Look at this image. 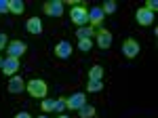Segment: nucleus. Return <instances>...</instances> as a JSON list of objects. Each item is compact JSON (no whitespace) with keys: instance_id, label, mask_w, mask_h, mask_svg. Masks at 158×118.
I'll list each match as a JSON object with an SVG mask.
<instances>
[{"instance_id":"obj_25","label":"nucleus","mask_w":158,"mask_h":118,"mask_svg":"<svg viewBox=\"0 0 158 118\" xmlns=\"http://www.w3.org/2000/svg\"><path fill=\"white\" fill-rule=\"evenodd\" d=\"M0 13H9V0H0Z\"/></svg>"},{"instance_id":"obj_26","label":"nucleus","mask_w":158,"mask_h":118,"mask_svg":"<svg viewBox=\"0 0 158 118\" xmlns=\"http://www.w3.org/2000/svg\"><path fill=\"white\" fill-rule=\"evenodd\" d=\"M15 118H32L27 112H19V114H15Z\"/></svg>"},{"instance_id":"obj_15","label":"nucleus","mask_w":158,"mask_h":118,"mask_svg":"<svg viewBox=\"0 0 158 118\" xmlns=\"http://www.w3.org/2000/svg\"><path fill=\"white\" fill-rule=\"evenodd\" d=\"M25 11V4L21 0H9V13H15V15H21Z\"/></svg>"},{"instance_id":"obj_23","label":"nucleus","mask_w":158,"mask_h":118,"mask_svg":"<svg viewBox=\"0 0 158 118\" xmlns=\"http://www.w3.org/2000/svg\"><path fill=\"white\" fill-rule=\"evenodd\" d=\"M146 9H148L150 13H154V11L158 9V2H156V0H148V2H146Z\"/></svg>"},{"instance_id":"obj_6","label":"nucleus","mask_w":158,"mask_h":118,"mask_svg":"<svg viewBox=\"0 0 158 118\" xmlns=\"http://www.w3.org/2000/svg\"><path fill=\"white\" fill-rule=\"evenodd\" d=\"M103 19H106V15H103V11H101V6H93V9H89V25H91V27L101 25V23H103Z\"/></svg>"},{"instance_id":"obj_2","label":"nucleus","mask_w":158,"mask_h":118,"mask_svg":"<svg viewBox=\"0 0 158 118\" xmlns=\"http://www.w3.org/2000/svg\"><path fill=\"white\" fill-rule=\"evenodd\" d=\"M70 17H72V21L78 27H82V25H89V9L85 6H80V4H74L72 11H70Z\"/></svg>"},{"instance_id":"obj_7","label":"nucleus","mask_w":158,"mask_h":118,"mask_svg":"<svg viewBox=\"0 0 158 118\" xmlns=\"http://www.w3.org/2000/svg\"><path fill=\"white\" fill-rule=\"evenodd\" d=\"M2 74H6V76H13L15 72L19 70V59H15V57H6V59H2Z\"/></svg>"},{"instance_id":"obj_29","label":"nucleus","mask_w":158,"mask_h":118,"mask_svg":"<svg viewBox=\"0 0 158 118\" xmlns=\"http://www.w3.org/2000/svg\"><path fill=\"white\" fill-rule=\"evenodd\" d=\"M59 118H68V116H59Z\"/></svg>"},{"instance_id":"obj_4","label":"nucleus","mask_w":158,"mask_h":118,"mask_svg":"<svg viewBox=\"0 0 158 118\" xmlns=\"http://www.w3.org/2000/svg\"><path fill=\"white\" fill-rule=\"evenodd\" d=\"M44 13L51 17H61L63 15V2L61 0H49L44 2Z\"/></svg>"},{"instance_id":"obj_8","label":"nucleus","mask_w":158,"mask_h":118,"mask_svg":"<svg viewBox=\"0 0 158 118\" xmlns=\"http://www.w3.org/2000/svg\"><path fill=\"white\" fill-rule=\"evenodd\" d=\"M122 53H124L129 59L137 57V55H139V44L135 42L133 38H129V40H124V42H122Z\"/></svg>"},{"instance_id":"obj_10","label":"nucleus","mask_w":158,"mask_h":118,"mask_svg":"<svg viewBox=\"0 0 158 118\" xmlns=\"http://www.w3.org/2000/svg\"><path fill=\"white\" fill-rule=\"evenodd\" d=\"M55 55L59 59H68L72 55V44H70L68 40H59V42L55 44Z\"/></svg>"},{"instance_id":"obj_3","label":"nucleus","mask_w":158,"mask_h":118,"mask_svg":"<svg viewBox=\"0 0 158 118\" xmlns=\"http://www.w3.org/2000/svg\"><path fill=\"white\" fill-rule=\"evenodd\" d=\"M25 51H27V44H25L23 40H13V42H9V44H6V53H9V57L19 59Z\"/></svg>"},{"instance_id":"obj_16","label":"nucleus","mask_w":158,"mask_h":118,"mask_svg":"<svg viewBox=\"0 0 158 118\" xmlns=\"http://www.w3.org/2000/svg\"><path fill=\"white\" fill-rule=\"evenodd\" d=\"M103 78V68L101 65H93L89 70V80H101Z\"/></svg>"},{"instance_id":"obj_18","label":"nucleus","mask_w":158,"mask_h":118,"mask_svg":"<svg viewBox=\"0 0 158 118\" xmlns=\"http://www.w3.org/2000/svg\"><path fill=\"white\" fill-rule=\"evenodd\" d=\"M78 114H80L82 118H93V116H95V107L86 103V106H82L80 110H78Z\"/></svg>"},{"instance_id":"obj_24","label":"nucleus","mask_w":158,"mask_h":118,"mask_svg":"<svg viewBox=\"0 0 158 118\" xmlns=\"http://www.w3.org/2000/svg\"><path fill=\"white\" fill-rule=\"evenodd\" d=\"M6 44H9V36L0 32V51H2V48H6Z\"/></svg>"},{"instance_id":"obj_27","label":"nucleus","mask_w":158,"mask_h":118,"mask_svg":"<svg viewBox=\"0 0 158 118\" xmlns=\"http://www.w3.org/2000/svg\"><path fill=\"white\" fill-rule=\"evenodd\" d=\"M38 118H49V116H44V114H42V116H38Z\"/></svg>"},{"instance_id":"obj_12","label":"nucleus","mask_w":158,"mask_h":118,"mask_svg":"<svg viewBox=\"0 0 158 118\" xmlns=\"http://www.w3.org/2000/svg\"><path fill=\"white\" fill-rule=\"evenodd\" d=\"M21 91H25V82L21 76H13L11 80H9V93H21Z\"/></svg>"},{"instance_id":"obj_9","label":"nucleus","mask_w":158,"mask_h":118,"mask_svg":"<svg viewBox=\"0 0 158 118\" xmlns=\"http://www.w3.org/2000/svg\"><path fill=\"white\" fill-rule=\"evenodd\" d=\"M97 44H99V48H110L112 47V32L110 30H106V27H101L97 34Z\"/></svg>"},{"instance_id":"obj_13","label":"nucleus","mask_w":158,"mask_h":118,"mask_svg":"<svg viewBox=\"0 0 158 118\" xmlns=\"http://www.w3.org/2000/svg\"><path fill=\"white\" fill-rule=\"evenodd\" d=\"M25 30L30 32V34H42V21L38 19V17H32V19H27V23H25Z\"/></svg>"},{"instance_id":"obj_14","label":"nucleus","mask_w":158,"mask_h":118,"mask_svg":"<svg viewBox=\"0 0 158 118\" xmlns=\"http://www.w3.org/2000/svg\"><path fill=\"white\" fill-rule=\"evenodd\" d=\"M78 40H91V36H95V27H91V25H82V27H78Z\"/></svg>"},{"instance_id":"obj_19","label":"nucleus","mask_w":158,"mask_h":118,"mask_svg":"<svg viewBox=\"0 0 158 118\" xmlns=\"http://www.w3.org/2000/svg\"><path fill=\"white\" fill-rule=\"evenodd\" d=\"M101 11H103V15L114 13V11H116V2H114V0H106V2H103V6H101Z\"/></svg>"},{"instance_id":"obj_5","label":"nucleus","mask_w":158,"mask_h":118,"mask_svg":"<svg viewBox=\"0 0 158 118\" xmlns=\"http://www.w3.org/2000/svg\"><path fill=\"white\" fill-rule=\"evenodd\" d=\"M135 19H137L139 25H152L154 23V13H150L146 6H141V9H137V13H135Z\"/></svg>"},{"instance_id":"obj_17","label":"nucleus","mask_w":158,"mask_h":118,"mask_svg":"<svg viewBox=\"0 0 158 118\" xmlns=\"http://www.w3.org/2000/svg\"><path fill=\"white\" fill-rule=\"evenodd\" d=\"M103 89V82L101 80H89V84H86V91L89 93H99Z\"/></svg>"},{"instance_id":"obj_1","label":"nucleus","mask_w":158,"mask_h":118,"mask_svg":"<svg viewBox=\"0 0 158 118\" xmlns=\"http://www.w3.org/2000/svg\"><path fill=\"white\" fill-rule=\"evenodd\" d=\"M25 89H27V93L32 95V97H47V91H49V86L47 82L42 80V78H34V80H30V82L25 84Z\"/></svg>"},{"instance_id":"obj_11","label":"nucleus","mask_w":158,"mask_h":118,"mask_svg":"<svg viewBox=\"0 0 158 118\" xmlns=\"http://www.w3.org/2000/svg\"><path fill=\"white\" fill-rule=\"evenodd\" d=\"M82 106H86V97L85 93H74L70 99H68V107L70 110H80Z\"/></svg>"},{"instance_id":"obj_22","label":"nucleus","mask_w":158,"mask_h":118,"mask_svg":"<svg viewBox=\"0 0 158 118\" xmlns=\"http://www.w3.org/2000/svg\"><path fill=\"white\" fill-rule=\"evenodd\" d=\"M78 48H80V51H91V48H93V42H91V40H80V42H78Z\"/></svg>"},{"instance_id":"obj_20","label":"nucleus","mask_w":158,"mask_h":118,"mask_svg":"<svg viewBox=\"0 0 158 118\" xmlns=\"http://www.w3.org/2000/svg\"><path fill=\"white\" fill-rule=\"evenodd\" d=\"M65 107H68V99H63V97L55 99V110H53V112H63Z\"/></svg>"},{"instance_id":"obj_21","label":"nucleus","mask_w":158,"mask_h":118,"mask_svg":"<svg viewBox=\"0 0 158 118\" xmlns=\"http://www.w3.org/2000/svg\"><path fill=\"white\" fill-rule=\"evenodd\" d=\"M55 110V99H44L42 101V112H53Z\"/></svg>"},{"instance_id":"obj_28","label":"nucleus","mask_w":158,"mask_h":118,"mask_svg":"<svg viewBox=\"0 0 158 118\" xmlns=\"http://www.w3.org/2000/svg\"><path fill=\"white\" fill-rule=\"evenodd\" d=\"M0 68H2V57H0Z\"/></svg>"}]
</instances>
